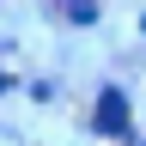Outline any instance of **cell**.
<instances>
[{
  "mask_svg": "<svg viewBox=\"0 0 146 146\" xmlns=\"http://www.w3.org/2000/svg\"><path fill=\"white\" fill-rule=\"evenodd\" d=\"M91 128H98V134H128V98H122V91H104V98H98Z\"/></svg>",
  "mask_w": 146,
  "mask_h": 146,
  "instance_id": "obj_1",
  "label": "cell"
},
{
  "mask_svg": "<svg viewBox=\"0 0 146 146\" xmlns=\"http://www.w3.org/2000/svg\"><path fill=\"white\" fill-rule=\"evenodd\" d=\"M61 6L73 12V25H91V18H98V6H91V0H61Z\"/></svg>",
  "mask_w": 146,
  "mask_h": 146,
  "instance_id": "obj_2",
  "label": "cell"
}]
</instances>
